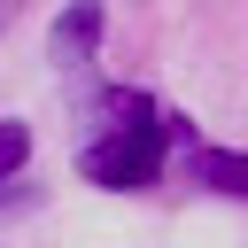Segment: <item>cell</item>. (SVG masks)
<instances>
[{
    "instance_id": "obj_1",
    "label": "cell",
    "mask_w": 248,
    "mask_h": 248,
    "mask_svg": "<svg viewBox=\"0 0 248 248\" xmlns=\"http://www.w3.org/2000/svg\"><path fill=\"white\" fill-rule=\"evenodd\" d=\"M116 116H124V124H108L93 147H78V178H93V186H108V194H140V186L163 170L170 124H163V108L140 101V93H116Z\"/></svg>"
},
{
    "instance_id": "obj_2",
    "label": "cell",
    "mask_w": 248,
    "mask_h": 248,
    "mask_svg": "<svg viewBox=\"0 0 248 248\" xmlns=\"http://www.w3.org/2000/svg\"><path fill=\"white\" fill-rule=\"evenodd\" d=\"M194 178H202L209 194H232V202H248V155H225V147H194Z\"/></svg>"
},
{
    "instance_id": "obj_3",
    "label": "cell",
    "mask_w": 248,
    "mask_h": 248,
    "mask_svg": "<svg viewBox=\"0 0 248 248\" xmlns=\"http://www.w3.org/2000/svg\"><path fill=\"white\" fill-rule=\"evenodd\" d=\"M93 39H101V8L85 0V8H70V16H62V31H54V46H62V62H70V54H78V46H93Z\"/></svg>"
},
{
    "instance_id": "obj_4",
    "label": "cell",
    "mask_w": 248,
    "mask_h": 248,
    "mask_svg": "<svg viewBox=\"0 0 248 248\" xmlns=\"http://www.w3.org/2000/svg\"><path fill=\"white\" fill-rule=\"evenodd\" d=\"M23 163H31V132H23L16 116H0V186H8Z\"/></svg>"
}]
</instances>
